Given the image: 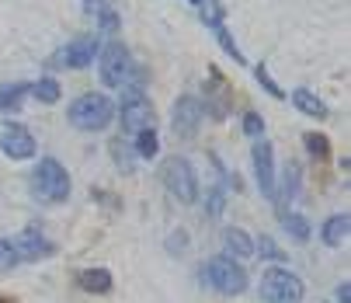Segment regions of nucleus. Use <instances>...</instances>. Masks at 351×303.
Masks as SVG:
<instances>
[{"label": "nucleus", "mask_w": 351, "mask_h": 303, "mask_svg": "<svg viewBox=\"0 0 351 303\" xmlns=\"http://www.w3.org/2000/svg\"><path fill=\"white\" fill-rule=\"evenodd\" d=\"M66 115H70V126L80 133H101L115 119V101L101 91H87L66 109Z\"/></svg>", "instance_id": "nucleus-1"}, {"label": "nucleus", "mask_w": 351, "mask_h": 303, "mask_svg": "<svg viewBox=\"0 0 351 303\" xmlns=\"http://www.w3.org/2000/svg\"><path fill=\"white\" fill-rule=\"evenodd\" d=\"M32 188L42 202H53L56 206V202H66V195H70V175L56 157H42L32 171Z\"/></svg>", "instance_id": "nucleus-2"}, {"label": "nucleus", "mask_w": 351, "mask_h": 303, "mask_svg": "<svg viewBox=\"0 0 351 303\" xmlns=\"http://www.w3.org/2000/svg\"><path fill=\"white\" fill-rule=\"evenodd\" d=\"M306 286L289 269H265L261 272V300L265 303H303Z\"/></svg>", "instance_id": "nucleus-3"}, {"label": "nucleus", "mask_w": 351, "mask_h": 303, "mask_svg": "<svg viewBox=\"0 0 351 303\" xmlns=\"http://www.w3.org/2000/svg\"><path fill=\"white\" fill-rule=\"evenodd\" d=\"M202 276H206V282H209L216 293H223V296H237V293L247 289V269H243L240 262H233L230 255L209 258V262L202 265Z\"/></svg>", "instance_id": "nucleus-4"}, {"label": "nucleus", "mask_w": 351, "mask_h": 303, "mask_svg": "<svg viewBox=\"0 0 351 303\" xmlns=\"http://www.w3.org/2000/svg\"><path fill=\"white\" fill-rule=\"evenodd\" d=\"M132 56L122 42H108L101 53H97V74H101V84L105 87H122L129 77H132Z\"/></svg>", "instance_id": "nucleus-5"}, {"label": "nucleus", "mask_w": 351, "mask_h": 303, "mask_svg": "<svg viewBox=\"0 0 351 303\" xmlns=\"http://www.w3.org/2000/svg\"><path fill=\"white\" fill-rule=\"evenodd\" d=\"M164 185L178 202H184V206H191V202L198 199V175H195L188 157H171L164 164Z\"/></svg>", "instance_id": "nucleus-6"}, {"label": "nucleus", "mask_w": 351, "mask_h": 303, "mask_svg": "<svg viewBox=\"0 0 351 303\" xmlns=\"http://www.w3.org/2000/svg\"><path fill=\"white\" fill-rule=\"evenodd\" d=\"M119 119H122V129H125L129 136H136V133H143V129H154L157 112H154V105H149L146 94H122V101H119Z\"/></svg>", "instance_id": "nucleus-7"}, {"label": "nucleus", "mask_w": 351, "mask_h": 303, "mask_svg": "<svg viewBox=\"0 0 351 303\" xmlns=\"http://www.w3.org/2000/svg\"><path fill=\"white\" fill-rule=\"evenodd\" d=\"M202 119H206V105H202L195 94H181V98L174 101L171 126H174V133H178L181 139H191V136L198 133V126H202Z\"/></svg>", "instance_id": "nucleus-8"}, {"label": "nucleus", "mask_w": 351, "mask_h": 303, "mask_svg": "<svg viewBox=\"0 0 351 303\" xmlns=\"http://www.w3.org/2000/svg\"><path fill=\"white\" fill-rule=\"evenodd\" d=\"M97 53H101V42H97V35H80V38H73L63 53L56 56V63L66 67V70H84V67L94 63Z\"/></svg>", "instance_id": "nucleus-9"}, {"label": "nucleus", "mask_w": 351, "mask_h": 303, "mask_svg": "<svg viewBox=\"0 0 351 303\" xmlns=\"http://www.w3.org/2000/svg\"><path fill=\"white\" fill-rule=\"evenodd\" d=\"M254 178L265 199L275 195V150L268 139H254Z\"/></svg>", "instance_id": "nucleus-10"}, {"label": "nucleus", "mask_w": 351, "mask_h": 303, "mask_svg": "<svg viewBox=\"0 0 351 303\" xmlns=\"http://www.w3.org/2000/svg\"><path fill=\"white\" fill-rule=\"evenodd\" d=\"M11 244H14V251H18V258H21V262H42V258H49V255L56 251V244L49 240V237H42L35 227L21 230Z\"/></svg>", "instance_id": "nucleus-11"}, {"label": "nucleus", "mask_w": 351, "mask_h": 303, "mask_svg": "<svg viewBox=\"0 0 351 303\" xmlns=\"http://www.w3.org/2000/svg\"><path fill=\"white\" fill-rule=\"evenodd\" d=\"M0 150L11 161H28V157H35V136L25 126H8L4 136H0Z\"/></svg>", "instance_id": "nucleus-12"}, {"label": "nucleus", "mask_w": 351, "mask_h": 303, "mask_svg": "<svg viewBox=\"0 0 351 303\" xmlns=\"http://www.w3.org/2000/svg\"><path fill=\"white\" fill-rule=\"evenodd\" d=\"M223 247H226L230 258H250L254 255V237H250L247 230H240V227H226L223 230Z\"/></svg>", "instance_id": "nucleus-13"}, {"label": "nucleus", "mask_w": 351, "mask_h": 303, "mask_svg": "<svg viewBox=\"0 0 351 303\" xmlns=\"http://www.w3.org/2000/svg\"><path fill=\"white\" fill-rule=\"evenodd\" d=\"M295 192H299V168L295 164H289L285 168V175H282V185L275 188V210H278V216H285L289 213V202L295 199Z\"/></svg>", "instance_id": "nucleus-14"}, {"label": "nucleus", "mask_w": 351, "mask_h": 303, "mask_svg": "<svg viewBox=\"0 0 351 303\" xmlns=\"http://www.w3.org/2000/svg\"><path fill=\"white\" fill-rule=\"evenodd\" d=\"M77 282H80L84 293H97V296L112 293V272H108V269H84V272L77 276Z\"/></svg>", "instance_id": "nucleus-15"}, {"label": "nucleus", "mask_w": 351, "mask_h": 303, "mask_svg": "<svg viewBox=\"0 0 351 303\" xmlns=\"http://www.w3.org/2000/svg\"><path fill=\"white\" fill-rule=\"evenodd\" d=\"M348 230H351V216H348V213H334V216L324 223V230H320V240H324L327 247H337V244H344Z\"/></svg>", "instance_id": "nucleus-16"}, {"label": "nucleus", "mask_w": 351, "mask_h": 303, "mask_svg": "<svg viewBox=\"0 0 351 303\" xmlns=\"http://www.w3.org/2000/svg\"><path fill=\"white\" fill-rule=\"evenodd\" d=\"M292 105L303 112V115H313V119H327V105L313 94V91H306V87H299V91H292Z\"/></svg>", "instance_id": "nucleus-17"}, {"label": "nucleus", "mask_w": 351, "mask_h": 303, "mask_svg": "<svg viewBox=\"0 0 351 303\" xmlns=\"http://www.w3.org/2000/svg\"><path fill=\"white\" fill-rule=\"evenodd\" d=\"M25 94H32V87H28V84H8V87H0V112H4V115L21 112Z\"/></svg>", "instance_id": "nucleus-18"}, {"label": "nucleus", "mask_w": 351, "mask_h": 303, "mask_svg": "<svg viewBox=\"0 0 351 303\" xmlns=\"http://www.w3.org/2000/svg\"><path fill=\"white\" fill-rule=\"evenodd\" d=\"M32 94L42 101V105H56V101L63 98V87H60L56 77H38V80L32 84Z\"/></svg>", "instance_id": "nucleus-19"}, {"label": "nucleus", "mask_w": 351, "mask_h": 303, "mask_svg": "<svg viewBox=\"0 0 351 303\" xmlns=\"http://www.w3.org/2000/svg\"><path fill=\"white\" fill-rule=\"evenodd\" d=\"M136 154H139L143 161H154V157L160 154V136H157L154 129L136 133Z\"/></svg>", "instance_id": "nucleus-20"}, {"label": "nucleus", "mask_w": 351, "mask_h": 303, "mask_svg": "<svg viewBox=\"0 0 351 303\" xmlns=\"http://www.w3.org/2000/svg\"><path fill=\"white\" fill-rule=\"evenodd\" d=\"M282 227H285V234H289L292 240H299V244H306V240H310V223H306V216L285 213V216H282Z\"/></svg>", "instance_id": "nucleus-21"}, {"label": "nucleus", "mask_w": 351, "mask_h": 303, "mask_svg": "<svg viewBox=\"0 0 351 303\" xmlns=\"http://www.w3.org/2000/svg\"><path fill=\"white\" fill-rule=\"evenodd\" d=\"M198 14H202V25L219 28L223 18H226V8L219 4V0H202V4H198Z\"/></svg>", "instance_id": "nucleus-22"}, {"label": "nucleus", "mask_w": 351, "mask_h": 303, "mask_svg": "<svg viewBox=\"0 0 351 303\" xmlns=\"http://www.w3.org/2000/svg\"><path fill=\"white\" fill-rule=\"evenodd\" d=\"M223 206H226V192L223 188H209L206 192V216L219 220L223 216Z\"/></svg>", "instance_id": "nucleus-23"}, {"label": "nucleus", "mask_w": 351, "mask_h": 303, "mask_svg": "<svg viewBox=\"0 0 351 303\" xmlns=\"http://www.w3.org/2000/svg\"><path fill=\"white\" fill-rule=\"evenodd\" d=\"M303 143H306V150H310L317 161H324V157L330 154V143H327V136H320V133H306Z\"/></svg>", "instance_id": "nucleus-24"}, {"label": "nucleus", "mask_w": 351, "mask_h": 303, "mask_svg": "<svg viewBox=\"0 0 351 303\" xmlns=\"http://www.w3.org/2000/svg\"><path fill=\"white\" fill-rule=\"evenodd\" d=\"M254 251H261V258H268V262H285V251L271 240V237H261V240H254Z\"/></svg>", "instance_id": "nucleus-25"}, {"label": "nucleus", "mask_w": 351, "mask_h": 303, "mask_svg": "<svg viewBox=\"0 0 351 303\" xmlns=\"http://www.w3.org/2000/svg\"><path fill=\"white\" fill-rule=\"evenodd\" d=\"M97 18V32H101V35H115L119 32V25H122V18L108 8V11H101V14H94Z\"/></svg>", "instance_id": "nucleus-26"}, {"label": "nucleus", "mask_w": 351, "mask_h": 303, "mask_svg": "<svg viewBox=\"0 0 351 303\" xmlns=\"http://www.w3.org/2000/svg\"><path fill=\"white\" fill-rule=\"evenodd\" d=\"M18 262H21V258H18L14 244H11V240H0V272H11Z\"/></svg>", "instance_id": "nucleus-27"}, {"label": "nucleus", "mask_w": 351, "mask_h": 303, "mask_svg": "<svg viewBox=\"0 0 351 303\" xmlns=\"http://www.w3.org/2000/svg\"><path fill=\"white\" fill-rule=\"evenodd\" d=\"M243 133H247L250 139H261V133H265V119H261L258 112H247V115H243Z\"/></svg>", "instance_id": "nucleus-28"}, {"label": "nucleus", "mask_w": 351, "mask_h": 303, "mask_svg": "<svg viewBox=\"0 0 351 303\" xmlns=\"http://www.w3.org/2000/svg\"><path fill=\"white\" fill-rule=\"evenodd\" d=\"M216 35H219V45H223V49H226V53H230V56H233V60H237V63H243V53H240V45H237V42H233V35H230V32H226V28H223V25H219V28H216Z\"/></svg>", "instance_id": "nucleus-29"}, {"label": "nucleus", "mask_w": 351, "mask_h": 303, "mask_svg": "<svg viewBox=\"0 0 351 303\" xmlns=\"http://www.w3.org/2000/svg\"><path fill=\"white\" fill-rule=\"evenodd\" d=\"M254 74H258V80L265 84V91H268L271 98H278V101L285 98V91H282V87H278V84H275V80L268 77V70H265V63H258V70H254Z\"/></svg>", "instance_id": "nucleus-30"}, {"label": "nucleus", "mask_w": 351, "mask_h": 303, "mask_svg": "<svg viewBox=\"0 0 351 303\" xmlns=\"http://www.w3.org/2000/svg\"><path fill=\"white\" fill-rule=\"evenodd\" d=\"M112 154H115V161H119V168H122V171H129V168H132V154H129V146H122L119 139L112 143Z\"/></svg>", "instance_id": "nucleus-31"}, {"label": "nucleus", "mask_w": 351, "mask_h": 303, "mask_svg": "<svg viewBox=\"0 0 351 303\" xmlns=\"http://www.w3.org/2000/svg\"><path fill=\"white\" fill-rule=\"evenodd\" d=\"M112 8V0H84V11L87 14H101V11H108Z\"/></svg>", "instance_id": "nucleus-32"}, {"label": "nucleus", "mask_w": 351, "mask_h": 303, "mask_svg": "<svg viewBox=\"0 0 351 303\" xmlns=\"http://www.w3.org/2000/svg\"><path fill=\"white\" fill-rule=\"evenodd\" d=\"M184 240H188L184 234H174V237L167 240V244H171V251H174V255H181V251H184Z\"/></svg>", "instance_id": "nucleus-33"}, {"label": "nucleus", "mask_w": 351, "mask_h": 303, "mask_svg": "<svg viewBox=\"0 0 351 303\" xmlns=\"http://www.w3.org/2000/svg\"><path fill=\"white\" fill-rule=\"evenodd\" d=\"M337 303H351V286H348V282L337 286Z\"/></svg>", "instance_id": "nucleus-34"}, {"label": "nucleus", "mask_w": 351, "mask_h": 303, "mask_svg": "<svg viewBox=\"0 0 351 303\" xmlns=\"http://www.w3.org/2000/svg\"><path fill=\"white\" fill-rule=\"evenodd\" d=\"M191 4H195V8H198V4H202V0H191Z\"/></svg>", "instance_id": "nucleus-35"}, {"label": "nucleus", "mask_w": 351, "mask_h": 303, "mask_svg": "<svg viewBox=\"0 0 351 303\" xmlns=\"http://www.w3.org/2000/svg\"><path fill=\"white\" fill-rule=\"evenodd\" d=\"M0 303H11V300H0Z\"/></svg>", "instance_id": "nucleus-36"}]
</instances>
